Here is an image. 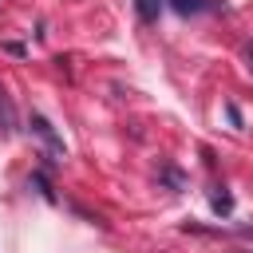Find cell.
Returning <instances> with one entry per match:
<instances>
[{"label": "cell", "mask_w": 253, "mask_h": 253, "mask_svg": "<svg viewBox=\"0 0 253 253\" xmlns=\"http://www.w3.org/2000/svg\"><path fill=\"white\" fill-rule=\"evenodd\" d=\"M28 126H32V130H36V134L43 138V146H47V154H55V158H63V138H59V134L51 130V123H47L43 115H32V123H28Z\"/></svg>", "instance_id": "1"}, {"label": "cell", "mask_w": 253, "mask_h": 253, "mask_svg": "<svg viewBox=\"0 0 253 253\" xmlns=\"http://www.w3.org/2000/svg\"><path fill=\"white\" fill-rule=\"evenodd\" d=\"M32 186H36V190H40L47 202H55V194H51V186H47V178H43V174H32Z\"/></svg>", "instance_id": "3"}, {"label": "cell", "mask_w": 253, "mask_h": 253, "mask_svg": "<svg viewBox=\"0 0 253 253\" xmlns=\"http://www.w3.org/2000/svg\"><path fill=\"white\" fill-rule=\"evenodd\" d=\"M213 210H217V213H229V210H233V198H229L225 190H221V194H213Z\"/></svg>", "instance_id": "4"}, {"label": "cell", "mask_w": 253, "mask_h": 253, "mask_svg": "<svg viewBox=\"0 0 253 253\" xmlns=\"http://www.w3.org/2000/svg\"><path fill=\"white\" fill-rule=\"evenodd\" d=\"M170 4H174L182 16H190V12H198V8H202V0H170Z\"/></svg>", "instance_id": "5"}, {"label": "cell", "mask_w": 253, "mask_h": 253, "mask_svg": "<svg viewBox=\"0 0 253 253\" xmlns=\"http://www.w3.org/2000/svg\"><path fill=\"white\" fill-rule=\"evenodd\" d=\"M134 8H138V20L142 24H154L162 16V0H134Z\"/></svg>", "instance_id": "2"}, {"label": "cell", "mask_w": 253, "mask_h": 253, "mask_svg": "<svg viewBox=\"0 0 253 253\" xmlns=\"http://www.w3.org/2000/svg\"><path fill=\"white\" fill-rule=\"evenodd\" d=\"M225 115H229V123H233V126H241V111H237V107H233V103H229V107H225Z\"/></svg>", "instance_id": "6"}]
</instances>
